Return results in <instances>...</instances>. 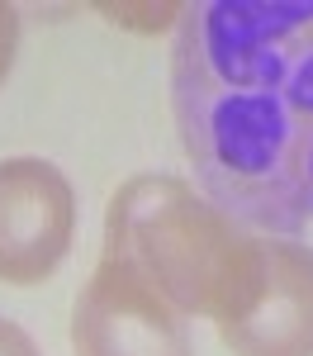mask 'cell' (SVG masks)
I'll return each instance as SVG.
<instances>
[{
    "label": "cell",
    "instance_id": "7a4b0ae2",
    "mask_svg": "<svg viewBox=\"0 0 313 356\" xmlns=\"http://www.w3.org/2000/svg\"><path fill=\"white\" fill-rule=\"evenodd\" d=\"M252 238L180 176H133L105 209V257L138 271L180 314L214 318L247 271Z\"/></svg>",
    "mask_w": 313,
    "mask_h": 356
},
{
    "label": "cell",
    "instance_id": "52a82bcc",
    "mask_svg": "<svg viewBox=\"0 0 313 356\" xmlns=\"http://www.w3.org/2000/svg\"><path fill=\"white\" fill-rule=\"evenodd\" d=\"M15 43H19L15 5H5V0H0V81H5V72H10V62H15Z\"/></svg>",
    "mask_w": 313,
    "mask_h": 356
},
{
    "label": "cell",
    "instance_id": "3957f363",
    "mask_svg": "<svg viewBox=\"0 0 313 356\" xmlns=\"http://www.w3.org/2000/svg\"><path fill=\"white\" fill-rule=\"evenodd\" d=\"M214 328L232 356H313V247L252 238L247 271Z\"/></svg>",
    "mask_w": 313,
    "mask_h": 356
},
{
    "label": "cell",
    "instance_id": "ba28073f",
    "mask_svg": "<svg viewBox=\"0 0 313 356\" xmlns=\"http://www.w3.org/2000/svg\"><path fill=\"white\" fill-rule=\"evenodd\" d=\"M0 356H43V352L33 347V337H28L19 323L0 318Z\"/></svg>",
    "mask_w": 313,
    "mask_h": 356
},
{
    "label": "cell",
    "instance_id": "277c9868",
    "mask_svg": "<svg viewBox=\"0 0 313 356\" xmlns=\"http://www.w3.org/2000/svg\"><path fill=\"white\" fill-rule=\"evenodd\" d=\"M71 352L76 356H195L185 314L152 290L138 271L100 252L85 290L71 309Z\"/></svg>",
    "mask_w": 313,
    "mask_h": 356
},
{
    "label": "cell",
    "instance_id": "6da1fadb",
    "mask_svg": "<svg viewBox=\"0 0 313 356\" xmlns=\"http://www.w3.org/2000/svg\"><path fill=\"white\" fill-rule=\"evenodd\" d=\"M171 105L228 219L313 228V0H199L180 15Z\"/></svg>",
    "mask_w": 313,
    "mask_h": 356
},
{
    "label": "cell",
    "instance_id": "8992f818",
    "mask_svg": "<svg viewBox=\"0 0 313 356\" xmlns=\"http://www.w3.org/2000/svg\"><path fill=\"white\" fill-rule=\"evenodd\" d=\"M100 10L119 24H138V29H167L176 15H185V5H100Z\"/></svg>",
    "mask_w": 313,
    "mask_h": 356
},
{
    "label": "cell",
    "instance_id": "5b68a950",
    "mask_svg": "<svg viewBox=\"0 0 313 356\" xmlns=\"http://www.w3.org/2000/svg\"><path fill=\"white\" fill-rule=\"evenodd\" d=\"M76 233L71 181L43 157L0 162V280L43 285Z\"/></svg>",
    "mask_w": 313,
    "mask_h": 356
}]
</instances>
